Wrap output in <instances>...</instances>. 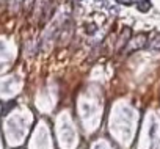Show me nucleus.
I'll return each instance as SVG.
<instances>
[{
	"label": "nucleus",
	"instance_id": "f257e3e1",
	"mask_svg": "<svg viewBox=\"0 0 160 149\" xmlns=\"http://www.w3.org/2000/svg\"><path fill=\"white\" fill-rule=\"evenodd\" d=\"M146 41H148V36H146L144 33H140V35L133 36V38L130 39V42L127 44V52H132V50H137V49L144 47Z\"/></svg>",
	"mask_w": 160,
	"mask_h": 149
},
{
	"label": "nucleus",
	"instance_id": "f03ea898",
	"mask_svg": "<svg viewBox=\"0 0 160 149\" xmlns=\"http://www.w3.org/2000/svg\"><path fill=\"white\" fill-rule=\"evenodd\" d=\"M151 0H137V8L141 11V13H148L151 10Z\"/></svg>",
	"mask_w": 160,
	"mask_h": 149
},
{
	"label": "nucleus",
	"instance_id": "7ed1b4c3",
	"mask_svg": "<svg viewBox=\"0 0 160 149\" xmlns=\"http://www.w3.org/2000/svg\"><path fill=\"white\" fill-rule=\"evenodd\" d=\"M118 2H121V3H126V5H132V3H133V0H118Z\"/></svg>",
	"mask_w": 160,
	"mask_h": 149
}]
</instances>
